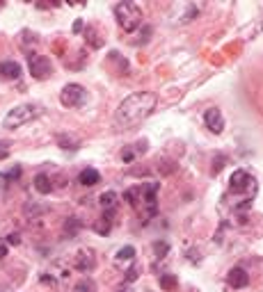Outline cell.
Segmentation results:
<instances>
[{"mask_svg": "<svg viewBox=\"0 0 263 292\" xmlns=\"http://www.w3.org/2000/svg\"><path fill=\"white\" fill-rule=\"evenodd\" d=\"M158 281H160V288H163V290H174V288L178 286V279L174 274H170V272H167V274H160L158 276Z\"/></svg>", "mask_w": 263, "mask_h": 292, "instance_id": "9a60e30c", "label": "cell"}, {"mask_svg": "<svg viewBox=\"0 0 263 292\" xmlns=\"http://www.w3.org/2000/svg\"><path fill=\"white\" fill-rule=\"evenodd\" d=\"M137 276H140V267H137V265H133L131 270L126 272L124 281H126V283H133V281H137Z\"/></svg>", "mask_w": 263, "mask_h": 292, "instance_id": "ffe728a7", "label": "cell"}, {"mask_svg": "<svg viewBox=\"0 0 263 292\" xmlns=\"http://www.w3.org/2000/svg\"><path fill=\"white\" fill-rule=\"evenodd\" d=\"M112 215L114 213H103V217H101V221H98L94 228L101 233V235H105V233H110V228H112Z\"/></svg>", "mask_w": 263, "mask_h": 292, "instance_id": "2e32d148", "label": "cell"}, {"mask_svg": "<svg viewBox=\"0 0 263 292\" xmlns=\"http://www.w3.org/2000/svg\"><path fill=\"white\" fill-rule=\"evenodd\" d=\"M229 192H234V194H243L245 192L247 199H254L257 194V178L245 171V169H236L231 178H229Z\"/></svg>", "mask_w": 263, "mask_h": 292, "instance_id": "277c9868", "label": "cell"}, {"mask_svg": "<svg viewBox=\"0 0 263 292\" xmlns=\"http://www.w3.org/2000/svg\"><path fill=\"white\" fill-rule=\"evenodd\" d=\"M41 112H44V110H41V105H37V103H23V105L11 107L9 112L5 114L2 126H5L7 130H16V128H21V126L34 121L37 117H41Z\"/></svg>", "mask_w": 263, "mask_h": 292, "instance_id": "7a4b0ae2", "label": "cell"}, {"mask_svg": "<svg viewBox=\"0 0 263 292\" xmlns=\"http://www.w3.org/2000/svg\"><path fill=\"white\" fill-rule=\"evenodd\" d=\"M160 190V183H147L142 185V206H144V217H154L158 213V201L156 194Z\"/></svg>", "mask_w": 263, "mask_h": 292, "instance_id": "52a82bcc", "label": "cell"}, {"mask_svg": "<svg viewBox=\"0 0 263 292\" xmlns=\"http://www.w3.org/2000/svg\"><path fill=\"white\" fill-rule=\"evenodd\" d=\"M76 292H94V283L89 279H83V281L76 286Z\"/></svg>", "mask_w": 263, "mask_h": 292, "instance_id": "44dd1931", "label": "cell"}, {"mask_svg": "<svg viewBox=\"0 0 263 292\" xmlns=\"http://www.w3.org/2000/svg\"><path fill=\"white\" fill-rule=\"evenodd\" d=\"M98 201H101V206H103L105 213H114L117 206H119V197H117V192H103L101 197H98Z\"/></svg>", "mask_w": 263, "mask_h": 292, "instance_id": "4fadbf2b", "label": "cell"}, {"mask_svg": "<svg viewBox=\"0 0 263 292\" xmlns=\"http://www.w3.org/2000/svg\"><path fill=\"white\" fill-rule=\"evenodd\" d=\"M80 30H83V21H76V23H74V32L78 34Z\"/></svg>", "mask_w": 263, "mask_h": 292, "instance_id": "83f0119b", "label": "cell"}, {"mask_svg": "<svg viewBox=\"0 0 263 292\" xmlns=\"http://www.w3.org/2000/svg\"><path fill=\"white\" fill-rule=\"evenodd\" d=\"M135 258V247H131V244H126V247H121L119 251H117V260H133Z\"/></svg>", "mask_w": 263, "mask_h": 292, "instance_id": "ac0fdd59", "label": "cell"}, {"mask_svg": "<svg viewBox=\"0 0 263 292\" xmlns=\"http://www.w3.org/2000/svg\"><path fill=\"white\" fill-rule=\"evenodd\" d=\"M0 78L2 80H18L21 78V64L14 62V60L0 62Z\"/></svg>", "mask_w": 263, "mask_h": 292, "instance_id": "8fae6325", "label": "cell"}, {"mask_svg": "<svg viewBox=\"0 0 263 292\" xmlns=\"http://www.w3.org/2000/svg\"><path fill=\"white\" fill-rule=\"evenodd\" d=\"M114 18L124 32H133L142 23V9L135 2H119V5H114Z\"/></svg>", "mask_w": 263, "mask_h": 292, "instance_id": "3957f363", "label": "cell"}, {"mask_svg": "<svg viewBox=\"0 0 263 292\" xmlns=\"http://www.w3.org/2000/svg\"><path fill=\"white\" fill-rule=\"evenodd\" d=\"M96 265V258H94V251L91 249H80L76 253V270L78 272H91Z\"/></svg>", "mask_w": 263, "mask_h": 292, "instance_id": "9c48e42d", "label": "cell"}, {"mask_svg": "<svg viewBox=\"0 0 263 292\" xmlns=\"http://www.w3.org/2000/svg\"><path fill=\"white\" fill-rule=\"evenodd\" d=\"M158 105V96L154 91H135V94L126 96L119 103L117 112H114V124L121 130H131L135 126H140L147 117H151V112Z\"/></svg>", "mask_w": 263, "mask_h": 292, "instance_id": "6da1fadb", "label": "cell"}, {"mask_svg": "<svg viewBox=\"0 0 263 292\" xmlns=\"http://www.w3.org/2000/svg\"><path fill=\"white\" fill-rule=\"evenodd\" d=\"M7 155H9V146H7V144H2V142H0V160H5Z\"/></svg>", "mask_w": 263, "mask_h": 292, "instance_id": "4316f807", "label": "cell"}, {"mask_svg": "<svg viewBox=\"0 0 263 292\" xmlns=\"http://www.w3.org/2000/svg\"><path fill=\"white\" fill-rule=\"evenodd\" d=\"M78 183H80L83 187H94L96 183H101V174H98L96 169L87 167V169H83V171H80Z\"/></svg>", "mask_w": 263, "mask_h": 292, "instance_id": "7c38bea8", "label": "cell"}, {"mask_svg": "<svg viewBox=\"0 0 263 292\" xmlns=\"http://www.w3.org/2000/svg\"><path fill=\"white\" fill-rule=\"evenodd\" d=\"M21 176V167H14V169H9V171H5L2 174V178L5 180H14V178H18Z\"/></svg>", "mask_w": 263, "mask_h": 292, "instance_id": "cb8c5ba5", "label": "cell"}, {"mask_svg": "<svg viewBox=\"0 0 263 292\" xmlns=\"http://www.w3.org/2000/svg\"><path fill=\"white\" fill-rule=\"evenodd\" d=\"M80 228V221H78V217H69L67 221H64V230L69 233V237H74L76 235V230Z\"/></svg>", "mask_w": 263, "mask_h": 292, "instance_id": "d6986e66", "label": "cell"}, {"mask_svg": "<svg viewBox=\"0 0 263 292\" xmlns=\"http://www.w3.org/2000/svg\"><path fill=\"white\" fill-rule=\"evenodd\" d=\"M28 69L34 80H48L53 75V64L46 55L39 53H28Z\"/></svg>", "mask_w": 263, "mask_h": 292, "instance_id": "8992f818", "label": "cell"}, {"mask_svg": "<svg viewBox=\"0 0 263 292\" xmlns=\"http://www.w3.org/2000/svg\"><path fill=\"white\" fill-rule=\"evenodd\" d=\"M222 167H224V155H217V160H213L211 174H213V176H217L220 171H222Z\"/></svg>", "mask_w": 263, "mask_h": 292, "instance_id": "7402d4cb", "label": "cell"}, {"mask_svg": "<svg viewBox=\"0 0 263 292\" xmlns=\"http://www.w3.org/2000/svg\"><path fill=\"white\" fill-rule=\"evenodd\" d=\"M57 144H60V148H64V151H76V148H78V140H76V137H69V135H60L57 137Z\"/></svg>", "mask_w": 263, "mask_h": 292, "instance_id": "e0dca14e", "label": "cell"}, {"mask_svg": "<svg viewBox=\"0 0 263 292\" xmlns=\"http://www.w3.org/2000/svg\"><path fill=\"white\" fill-rule=\"evenodd\" d=\"M117 292H133V290H131V288H119Z\"/></svg>", "mask_w": 263, "mask_h": 292, "instance_id": "f546056e", "label": "cell"}, {"mask_svg": "<svg viewBox=\"0 0 263 292\" xmlns=\"http://www.w3.org/2000/svg\"><path fill=\"white\" fill-rule=\"evenodd\" d=\"M204 124H206V128L211 130V133L220 135V133L224 130V117H222V112H220L217 107L206 110V112H204Z\"/></svg>", "mask_w": 263, "mask_h": 292, "instance_id": "ba28073f", "label": "cell"}, {"mask_svg": "<svg viewBox=\"0 0 263 292\" xmlns=\"http://www.w3.org/2000/svg\"><path fill=\"white\" fill-rule=\"evenodd\" d=\"M5 253H7V247H0V258H5Z\"/></svg>", "mask_w": 263, "mask_h": 292, "instance_id": "f1b7e54d", "label": "cell"}, {"mask_svg": "<svg viewBox=\"0 0 263 292\" xmlns=\"http://www.w3.org/2000/svg\"><path fill=\"white\" fill-rule=\"evenodd\" d=\"M133 157H135V153H133L131 148H128V151H124V153H121V160H124V162H133Z\"/></svg>", "mask_w": 263, "mask_h": 292, "instance_id": "484cf974", "label": "cell"}, {"mask_svg": "<svg viewBox=\"0 0 263 292\" xmlns=\"http://www.w3.org/2000/svg\"><path fill=\"white\" fill-rule=\"evenodd\" d=\"M227 281L231 288H236V290H240V288H247L250 286V274H247L243 267H234V270L229 272Z\"/></svg>", "mask_w": 263, "mask_h": 292, "instance_id": "30bf717a", "label": "cell"}, {"mask_svg": "<svg viewBox=\"0 0 263 292\" xmlns=\"http://www.w3.org/2000/svg\"><path fill=\"white\" fill-rule=\"evenodd\" d=\"M18 242H21V237H18V233H9V235H7V244H14V247H16Z\"/></svg>", "mask_w": 263, "mask_h": 292, "instance_id": "d4e9b609", "label": "cell"}, {"mask_svg": "<svg viewBox=\"0 0 263 292\" xmlns=\"http://www.w3.org/2000/svg\"><path fill=\"white\" fill-rule=\"evenodd\" d=\"M154 249H156V253H158L160 258H163V256H165L167 251H170V244H167V242H156Z\"/></svg>", "mask_w": 263, "mask_h": 292, "instance_id": "603a6c76", "label": "cell"}, {"mask_svg": "<svg viewBox=\"0 0 263 292\" xmlns=\"http://www.w3.org/2000/svg\"><path fill=\"white\" fill-rule=\"evenodd\" d=\"M85 101H87V91L78 82L64 84L62 91H60V103L64 107H80V105H85Z\"/></svg>", "mask_w": 263, "mask_h": 292, "instance_id": "5b68a950", "label": "cell"}, {"mask_svg": "<svg viewBox=\"0 0 263 292\" xmlns=\"http://www.w3.org/2000/svg\"><path fill=\"white\" fill-rule=\"evenodd\" d=\"M34 190L39 192V194H51L53 180L48 178L46 174H37V176H34Z\"/></svg>", "mask_w": 263, "mask_h": 292, "instance_id": "5bb4252c", "label": "cell"}]
</instances>
